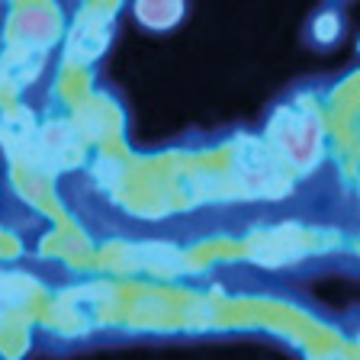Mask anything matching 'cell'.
Wrapping results in <instances>:
<instances>
[{"label":"cell","instance_id":"obj_1","mask_svg":"<svg viewBox=\"0 0 360 360\" xmlns=\"http://www.w3.org/2000/svg\"><path fill=\"white\" fill-rule=\"evenodd\" d=\"M135 13L148 30H171L184 16V0H139Z\"/></svg>","mask_w":360,"mask_h":360},{"label":"cell","instance_id":"obj_2","mask_svg":"<svg viewBox=\"0 0 360 360\" xmlns=\"http://www.w3.org/2000/svg\"><path fill=\"white\" fill-rule=\"evenodd\" d=\"M338 32H341V20H338L335 13H322L312 22V36H315V42H322V45L335 42Z\"/></svg>","mask_w":360,"mask_h":360}]
</instances>
